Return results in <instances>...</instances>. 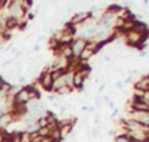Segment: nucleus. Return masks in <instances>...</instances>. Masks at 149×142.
Listing matches in <instances>:
<instances>
[{
	"instance_id": "obj_1",
	"label": "nucleus",
	"mask_w": 149,
	"mask_h": 142,
	"mask_svg": "<svg viewBox=\"0 0 149 142\" xmlns=\"http://www.w3.org/2000/svg\"><path fill=\"white\" fill-rule=\"evenodd\" d=\"M70 48H71L72 57H78L80 58V55L83 54V51L87 48V41L84 38H78L77 41H74V42L70 44Z\"/></svg>"
},
{
	"instance_id": "obj_2",
	"label": "nucleus",
	"mask_w": 149,
	"mask_h": 142,
	"mask_svg": "<svg viewBox=\"0 0 149 142\" xmlns=\"http://www.w3.org/2000/svg\"><path fill=\"white\" fill-rule=\"evenodd\" d=\"M26 12L23 10V7L20 6V3L17 1H13V3H9V17H13V19H20Z\"/></svg>"
},
{
	"instance_id": "obj_3",
	"label": "nucleus",
	"mask_w": 149,
	"mask_h": 142,
	"mask_svg": "<svg viewBox=\"0 0 149 142\" xmlns=\"http://www.w3.org/2000/svg\"><path fill=\"white\" fill-rule=\"evenodd\" d=\"M41 84L45 90H52V84H54V78H52V74L51 71H47L42 74L41 77Z\"/></svg>"
},
{
	"instance_id": "obj_4",
	"label": "nucleus",
	"mask_w": 149,
	"mask_h": 142,
	"mask_svg": "<svg viewBox=\"0 0 149 142\" xmlns=\"http://www.w3.org/2000/svg\"><path fill=\"white\" fill-rule=\"evenodd\" d=\"M142 39H143V35H142V34H139V32H136V31H133V29L127 32V42H129L130 45L141 44Z\"/></svg>"
},
{
	"instance_id": "obj_5",
	"label": "nucleus",
	"mask_w": 149,
	"mask_h": 142,
	"mask_svg": "<svg viewBox=\"0 0 149 142\" xmlns=\"http://www.w3.org/2000/svg\"><path fill=\"white\" fill-rule=\"evenodd\" d=\"M28 101H29V92H28V89H23V90H20V92H17L15 94V103L26 104Z\"/></svg>"
},
{
	"instance_id": "obj_6",
	"label": "nucleus",
	"mask_w": 149,
	"mask_h": 142,
	"mask_svg": "<svg viewBox=\"0 0 149 142\" xmlns=\"http://www.w3.org/2000/svg\"><path fill=\"white\" fill-rule=\"evenodd\" d=\"M12 120H13V116H12V115H9V113L1 115V116H0V129L7 128V125H9Z\"/></svg>"
},
{
	"instance_id": "obj_7",
	"label": "nucleus",
	"mask_w": 149,
	"mask_h": 142,
	"mask_svg": "<svg viewBox=\"0 0 149 142\" xmlns=\"http://www.w3.org/2000/svg\"><path fill=\"white\" fill-rule=\"evenodd\" d=\"M84 78H86V76H83L80 73H75V74H72V84L75 87H81L83 83H84Z\"/></svg>"
},
{
	"instance_id": "obj_8",
	"label": "nucleus",
	"mask_w": 149,
	"mask_h": 142,
	"mask_svg": "<svg viewBox=\"0 0 149 142\" xmlns=\"http://www.w3.org/2000/svg\"><path fill=\"white\" fill-rule=\"evenodd\" d=\"M116 142H130V138L129 136H119Z\"/></svg>"
},
{
	"instance_id": "obj_9",
	"label": "nucleus",
	"mask_w": 149,
	"mask_h": 142,
	"mask_svg": "<svg viewBox=\"0 0 149 142\" xmlns=\"http://www.w3.org/2000/svg\"><path fill=\"white\" fill-rule=\"evenodd\" d=\"M3 84H4V81H3V78L0 77V90H1V87H3Z\"/></svg>"
}]
</instances>
